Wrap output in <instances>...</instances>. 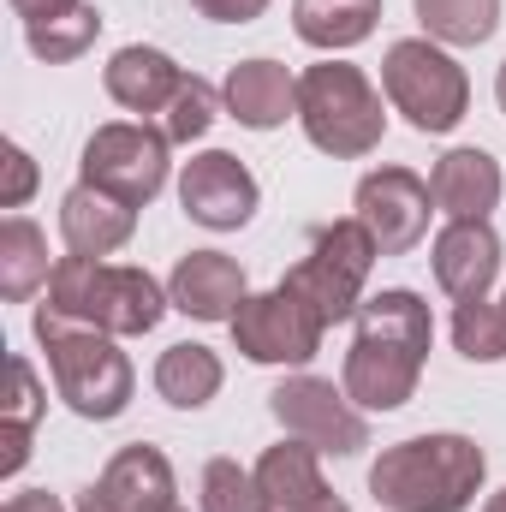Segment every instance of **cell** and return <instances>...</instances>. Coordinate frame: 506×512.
<instances>
[{"label":"cell","mask_w":506,"mask_h":512,"mask_svg":"<svg viewBox=\"0 0 506 512\" xmlns=\"http://www.w3.org/2000/svg\"><path fill=\"white\" fill-rule=\"evenodd\" d=\"M429 340H435V322H429V304L417 292L387 286L376 298H364L358 334L346 352V399L358 411H399L417 393Z\"/></svg>","instance_id":"cell-1"},{"label":"cell","mask_w":506,"mask_h":512,"mask_svg":"<svg viewBox=\"0 0 506 512\" xmlns=\"http://www.w3.org/2000/svg\"><path fill=\"white\" fill-rule=\"evenodd\" d=\"M483 447L471 435H411L381 447L370 465V495L393 512H465L483 489Z\"/></svg>","instance_id":"cell-2"},{"label":"cell","mask_w":506,"mask_h":512,"mask_svg":"<svg viewBox=\"0 0 506 512\" xmlns=\"http://www.w3.org/2000/svg\"><path fill=\"white\" fill-rule=\"evenodd\" d=\"M30 328H36V346L48 352V370H54L60 399L78 417L108 423V417H120L131 405V364H126V352L114 346V334L84 328V322H72V316H60L48 304L36 310Z\"/></svg>","instance_id":"cell-3"},{"label":"cell","mask_w":506,"mask_h":512,"mask_svg":"<svg viewBox=\"0 0 506 512\" xmlns=\"http://www.w3.org/2000/svg\"><path fill=\"white\" fill-rule=\"evenodd\" d=\"M167 304L173 298L143 268H114L102 256H60L48 274V310L102 334H149Z\"/></svg>","instance_id":"cell-4"},{"label":"cell","mask_w":506,"mask_h":512,"mask_svg":"<svg viewBox=\"0 0 506 512\" xmlns=\"http://www.w3.org/2000/svg\"><path fill=\"white\" fill-rule=\"evenodd\" d=\"M298 120H304V137L322 149V155H370L387 131V114H381L376 84L346 66V60H322L298 78Z\"/></svg>","instance_id":"cell-5"},{"label":"cell","mask_w":506,"mask_h":512,"mask_svg":"<svg viewBox=\"0 0 506 512\" xmlns=\"http://www.w3.org/2000/svg\"><path fill=\"white\" fill-rule=\"evenodd\" d=\"M381 90H387V102H393L411 126L429 131V137L453 131L465 120V108H471L465 66H459L447 48L423 42V36H405V42L387 48V60H381Z\"/></svg>","instance_id":"cell-6"},{"label":"cell","mask_w":506,"mask_h":512,"mask_svg":"<svg viewBox=\"0 0 506 512\" xmlns=\"http://www.w3.org/2000/svg\"><path fill=\"white\" fill-rule=\"evenodd\" d=\"M376 239L364 233V221L352 215V221H334V227H322L316 239H310V256L280 280V286H292L328 328L334 322H346V316H358V298H364V280H370V268H376Z\"/></svg>","instance_id":"cell-7"},{"label":"cell","mask_w":506,"mask_h":512,"mask_svg":"<svg viewBox=\"0 0 506 512\" xmlns=\"http://www.w3.org/2000/svg\"><path fill=\"white\" fill-rule=\"evenodd\" d=\"M268 411H274V423H280L286 435L310 441L316 453H334V459H346V453L370 447L364 411L346 399V387L322 382V376H286V382L268 393Z\"/></svg>","instance_id":"cell-8"},{"label":"cell","mask_w":506,"mask_h":512,"mask_svg":"<svg viewBox=\"0 0 506 512\" xmlns=\"http://www.w3.org/2000/svg\"><path fill=\"white\" fill-rule=\"evenodd\" d=\"M84 185L120 197L131 209H143L161 185H167V131L149 126H96V137L84 143Z\"/></svg>","instance_id":"cell-9"},{"label":"cell","mask_w":506,"mask_h":512,"mask_svg":"<svg viewBox=\"0 0 506 512\" xmlns=\"http://www.w3.org/2000/svg\"><path fill=\"white\" fill-rule=\"evenodd\" d=\"M227 328H233V346L251 364H310L316 346H322V334H328V322L292 286H274V292L245 298Z\"/></svg>","instance_id":"cell-10"},{"label":"cell","mask_w":506,"mask_h":512,"mask_svg":"<svg viewBox=\"0 0 506 512\" xmlns=\"http://www.w3.org/2000/svg\"><path fill=\"white\" fill-rule=\"evenodd\" d=\"M429 203H435V191L411 167H376V173H364L358 197H352V209H358V221L376 239L381 256H405L411 245H423Z\"/></svg>","instance_id":"cell-11"},{"label":"cell","mask_w":506,"mask_h":512,"mask_svg":"<svg viewBox=\"0 0 506 512\" xmlns=\"http://www.w3.org/2000/svg\"><path fill=\"white\" fill-rule=\"evenodd\" d=\"M179 203H185V215H191L197 227L233 233V227H245L256 215V179L239 155L203 149V155H191L185 173H179Z\"/></svg>","instance_id":"cell-12"},{"label":"cell","mask_w":506,"mask_h":512,"mask_svg":"<svg viewBox=\"0 0 506 512\" xmlns=\"http://www.w3.org/2000/svg\"><path fill=\"white\" fill-rule=\"evenodd\" d=\"M78 512H185L173 489V465L161 459V447L131 441L108 459L102 483L78 495Z\"/></svg>","instance_id":"cell-13"},{"label":"cell","mask_w":506,"mask_h":512,"mask_svg":"<svg viewBox=\"0 0 506 512\" xmlns=\"http://www.w3.org/2000/svg\"><path fill=\"white\" fill-rule=\"evenodd\" d=\"M322 453L310 441H280L256 459V495H262V512H352L328 483H322Z\"/></svg>","instance_id":"cell-14"},{"label":"cell","mask_w":506,"mask_h":512,"mask_svg":"<svg viewBox=\"0 0 506 512\" xmlns=\"http://www.w3.org/2000/svg\"><path fill=\"white\" fill-rule=\"evenodd\" d=\"M167 298H173V310H185L197 322H233L251 292H245V268L233 256L191 251V256H179V268L167 280Z\"/></svg>","instance_id":"cell-15"},{"label":"cell","mask_w":506,"mask_h":512,"mask_svg":"<svg viewBox=\"0 0 506 512\" xmlns=\"http://www.w3.org/2000/svg\"><path fill=\"white\" fill-rule=\"evenodd\" d=\"M12 12L24 18V42L36 60L66 66L78 60L96 36H102V12L90 0H12Z\"/></svg>","instance_id":"cell-16"},{"label":"cell","mask_w":506,"mask_h":512,"mask_svg":"<svg viewBox=\"0 0 506 512\" xmlns=\"http://www.w3.org/2000/svg\"><path fill=\"white\" fill-rule=\"evenodd\" d=\"M501 274V239L489 221H453L441 239H435V280L465 304V298H489Z\"/></svg>","instance_id":"cell-17"},{"label":"cell","mask_w":506,"mask_h":512,"mask_svg":"<svg viewBox=\"0 0 506 512\" xmlns=\"http://www.w3.org/2000/svg\"><path fill=\"white\" fill-rule=\"evenodd\" d=\"M435 209L453 221H489V209L501 203V161L489 149H447L429 173Z\"/></svg>","instance_id":"cell-18"},{"label":"cell","mask_w":506,"mask_h":512,"mask_svg":"<svg viewBox=\"0 0 506 512\" xmlns=\"http://www.w3.org/2000/svg\"><path fill=\"white\" fill-rule=\"evenodd\" d=\"M221 102H227V114L239 126L274 131V126H286V114H298V78L280 60H239L227 72Z\"/></svg>","instance_id":"cell-19"},{"label":"cell","mask_w":506,"mask_h":512,"mask_svg":"<svg viewBox=\"0 0 506 512\" xmlns=\"http://www.w3.org/2000/svg\"><path fill=\"white\" fill-rule=\"evenodd\" d=\"M131 227H137V209L96 191V185H84V179L60 203V239H66L72 256H114L131 239Z\"/></svg>","instance_id":"cell-20"},{"label":"cell","mask_w":506,"mask_h":512,"mask_svg":"<svg viewBox=\"0 0 506 512\" xmlns=\"http://www.w3.org/2000/svg\"><path fill=\"white\" fill-rule=\"evenodd\" d=\"M102 78H108V96L120 108H131V114H167V102L185 90V72L161 48H143V42L120 48Z\"/></svg>","instance_id":"cell-21"},{"label":"cell","mask_w":506,"mask_h":512,"mask_svg":"<svg viewBox=\"0 0 506 512\" xmlns=\"http://www.w3.org/2000/svg\"><path fill=\"white\" fill-rule=\"evenodd\" d=\"M381 18V0H292V30L334 54V48H358Z\"/></svg>","instance_id":"cell-22"},{"label":"cell","mask_w":506,"mask_h":512,"mask_svg":"<svg viewBox=\"0 0 506 512\" xmlns=\"http://www.w3.org/2000/svg\"><path fill=\"white\" fill-rule=\"evenodd\" d=\"M48 274H54V262H48L42 227L24 215H6L0 221V298L24 304L36 286H48Z\"/></svg>","instance_id":"cell-23"},{"label":"cell","mask_w":506,"mask_h":512,"mask_svg":"<svg viewBox=\"0 0 506 512\" xmlns=\"http://www.w3.org/2000/svg\"><path fill=\"white\" fill-rule=\"evenodd\" d=\"M155 393L167 399V405H179V411H197V405H209L215 393H221V358L209 352V346H167L161 352V364H155Z\"/></svg>","instance_id":"cell-24"},{"label":"cell","mask_w":506,"mask_h":512,"mask_svg":"<svg viewBox=\"0 0 506 512\" xmlns=\"http://www.w3.org/2000/svg\"><path fill=\"white\" fill-rule=\"evenodd\" d=\"M6 376H12V399H6V417H0V447H6V453H0V477H18L24 459H30V435H36V417H42L48 393L36 382L30 358H12Z\"/></svg>","instance_id":"cell-25"},{"label":"cell","mask_w":506,"mask_h":512,"mask_svg":"<svg viewBox=\"0 0 506 512\" xmlns=\"http://www.w3.org/2000/svg\"><path fill=\"white\" fill-rule=\"evenodd\" d=\"M417 24H423L435 42L477 48V42L495 36V24H501V0H417Z\"/></svg>","instance_id":"cell-26"},{"label":"cell","mask_w":506,"mask_h":512,"mask_svg":"<svg viewBox=\"0 0 506 512\" xmlns=\"http://www.w3.org/2000/svg\"><path fill=\"white\" fill-rule=\"evenodd\" d=\"M453 346L471 364H501L506 358V310L489 298H465L453 310Z\"/></svg>","instance_id":"cell-27"},{"label":"cell","mask_w":506,"mask_h":512,"mask_svg":"<svg viewBox=\"0 0 506 512\" xmlns=\"http://www.w3.org/2000/svg\"><path fill=\"white\" fill-rule=\"evenodd\" d=\"M203 512H262L256 471H239V459H209L203 465Z\"/></svg>","instance_id":"cell-28"},{"label":"cell","mask_w":506,"mask_h":512,"mask_svg":"<svg viewBox=\"0 0 506 512\" xmlns=\"http://www.w3.org/2000/svg\"><path fill=\"white\" fill-rule=\"evenodd\" d=\"M215 102H221V96H215V90H209V84L191 72V78H185V90L167 102V120H161L167 143H197L203 131L215 126Z\"/></svg>","instance_id":"cell-29"},{"label":"cell","mask_w":506,"mask_h":512,"mask_svg":"<svg viewBox=\"0 0 506 512\" xmlns=\"http://www.w3.org/2000/svg\"><path fill=\"white\" fill-rule=\"evenodd\" d=\"M0 161H6V185H0V209H18L30 191H36V161L18 149V143H6L0 149Z\"/></svg>","instance_id":"cell-30"},{"label":"cell","mask_w":506,"mask_h":512,"mask_svg":"<svg viewBox=\"0 0 506 512\" xmlns=\"http://www.w3.org/2000/svg\"><path fill=\"white\" fill-rule=\"evenodd\" d=\"M203 18H215V24H251V18H262V6L268 0H191Z\"/></svg>","instance_id":"cell-31"},{"label":"cell","mask_w":506,"mask_h":512,"mask_svg":"<svg viewBox=\"0 0 506 512\" xmlns=\"http://www.w3.org/2000/svg\"><path fill=\"white\" fill-rule=\"evenodd\" d=\"M0 512H66V507H60V495H48V489H24V495H12Z\"/></svg>","instance_id":"cell-32"},{"label":"cell","mask_w":506,"mask_h":512,"mask_svg":"<svg viewBox=\"0 0 506 512\" xmlns=\"http://www.w3.org/2000/svg\"><path fill=\"white\" fill-rule=\"evenodd\" d=\"M483 512H506V489H501V495H489V507H483Z\"/></svg>","instance_id":"cell-33"},{"label":"cell","mask_w":506,"mask_h":512,"mask_svg":"<svg viewBox=\"0 0 506 512\" xmlns=\"http://www.w3.org/2000/svg\"><path fill=\"white\" fill-rule=\"evenodd\" d=\"M495 96H501V108H506V66H501V78H495Z\"/></svg>","instance_id":"cell-34"},{"label":"cell","mask_w":506,"mask_h":512,"mask_svg":"<svg viewBox=\"0 0 506 512\" xmlns=\"http://www.w3.org/2000/svg\"><path fill=\"white\" fill-rule=\"evenodd\" d=\"M501 310H506V298H501Z\"/></svg>","instance_id":"cell-35"}]
</instances>
